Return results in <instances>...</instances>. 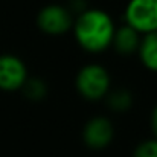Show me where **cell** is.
<instances>
[{
    "label": "cell",
    "mask_w": 157,
    "mask_h": 157,
    "mask_svg": "<svg viewBox=\"0 0 157 157\" xmlns=\"http://www.w3.org/2000/svg\"><path fill=\"white\" fill-rule=\"evenodd\" d=\"M114 31L116 23L105 9L87 8L75 15L70 32L84 52L99 55L111 48Z\"/></svg>",
    "instance_id": "cell-1"
},
{
    "label": "cell",
    "mask_w": 157,
    "mask_h": 157,
    "mask_svg": "<svg viewBox=\"0 0 157 157\" xmlns=\"http://www.w3.org/2000/svg\"><path fill=\"white\" fill-rule=\"evenodd\" d=\"M111 87V75L99 63L84 64L75 75V90L87 102L104 101Z\"/></svg>",
    "instance_id": "cell-2"
},
{
    "label": "cell",
    "mask_w": 157,
    "mask_h": 157,
    "mask_svg": "<svg viewBox=\"0 0 157 157\" xmlns=\"http://www.w3.org/2000/svg\"><path fill=\"white\" fill-rule=\"evenodd\" d=\"M73 18V14L67 9L66 5L49 3L38 11L35 23L40 32H43L44 35L61 37L72 31Z\"/></svg>",
    "instance_id": "cell-3"
},
{
    "label": "cell",
    "mask_w": 157,
    "mask_h": 157,
    "mask_svg": "<svg viewBox=\"0 0 157 157\" xmlns=\"http://www.w3.org/2000/svg\"><path fill=\"white\" fill-rule=\"evenodd\" d=\"M124 23L140 35L157 32V0H128L124 9Z\"/></svg>",
    "instance_id": "cell-4"
},
{
    "label": "cell",
    "mask_w": 157,
    "mask_h": 157,
    "mask_svg": "<svg viewBox=\"0 0 157 157\" xmlns=\"http://www.w3.org/2000/svg\"><path fill=\"white\" fill-rule=\"evenodd\" d=\"M114 124L113 121L104 116V114H98L90 117L81 131V137L84 145L92 150V151H102L105 148H108L114 139Z\"/></svg>",
    "instance_id": "cell-5"
},
{
    "label": "cell",
    "mask_w": 157,
    "mask_h": 157,
    "mask_svg": "<svg viewBox=\"0 0 157 157\" xmlns=\"http://www.w3.org/2000/svg\"><path fill=\"white\" fill-rule=\"evenodd\" d=\"M29 78L26 63L14 53L0 55V90L6 93L20 92Z\"/></svg>",
    "instance_id": "cell-6"
},
{
    "label": "cell",
    "mask_w": 157,
    "mask_h": 157,
    "mask_svg": "<svg viewBox=\"0 0 157 157\" xmlns=\"http://www.w3.org/2000/svg\"><path fill=\"white\" fill-rule=\"evenodd\" d=\"M140 40H142V35L137 31H134L131 26L124 23L121 26H116V31L111 40V49H114V52L117 55L131 56L137 53Z\"/></svg>",
    "instance_id": "cell-7"
},
{
    "label": "cell",
    "mask_w": 157,
    "mask_h": 157,
    "mask_svg": "<svg viewBox=\"0 0 157 157\" xmlns=\"http://www.w3.org/2000/svg\"><path fill=\"white\" fill-rule=\"evenodd\" d=\"M136 55L148 72L157 73V32L142 35L140 46Z\"/></svg>",
    "instance_id": "cell-8"
},
{
    "label": "cell",
    "mask_w": 157,
    "mask_h": 157,
    "mask_svg": "<svg viewBox=\"0 0 157 157\" xmlns=\"http://www.w3.org/2000/svg\"><path fill=\"white\" fill-rule=\"evenodd\" d=\"M104 101L110 111L122 114V113H127L133 107L134 98H133V93L125 87H117V89L111 87V90L107 93Z\"/></svg>",
    "instance_id": "cell-9"
},
{
    "label": "cell",
    "mask_w": 157,
    "mask_h": 157,
    "mask_svg": "<svg viewBox=\"0 0 157 157\" xmlns=\"http://www.w3.org/2000/svg\"><path fill=\"white\" fill-rule=\"evenodd\" d=\"M20 92L25 95V98L28 101H31V102H41V101H44L48 98L49 87H48V82L43 78H40V76H29Z\"/></svg>",
    "instance_id": "cell-10"
},
{
    "label": "cell",
    "mask_w": 157,
    "mask_h": 157,
    "mask_svg": "<svg viewBox=\"0 0 157 157\" xmlns=\"http://www.w3.org/2000/svg\"><path fill=\"white\" fill-rule=\"evenodd\" d=\"M133 157H157V139L142 140L133 151Z\"/></svg>",
    "instance_id": "cell-11"
},
{
    "label": "cell",
    "mask_w": 157,
    "mask_h": 157,
    "mask_svg": "<svg viewBox=\"0 0 157 157\" xmlns=\"http://www.w3.org/2000/svg\"><path fill=\"white\" fill-rule=\"evenodd\" d=\"M150 127H151L153 137H156L157 139V104L153 107L151 114H150Z\"/></svg>",
    "instance_id": "cell-12"
}]
</instances>
